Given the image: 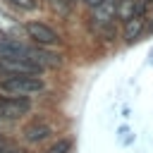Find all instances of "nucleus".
<instances>
[{"instance_id": "12", "label": "nucleus", "mask_w": 153, "mask_h": 153, "mask_svg": "<svg viewBox=\"0 0 153 153\" xmlns=\"http://www.w3.org/2000/svg\"><path fill=\"white\" fill-rule=\"evenodd\" d=\"M84 2H88V5H93V7H96V5L100 2V0H84Z\"/></svg>"}, {"instance_id": "1", "label": "nucleus", "mask_w": 153, "mask_h": 153, "mask_svg": "<svg viewBox=\"0 0 153 153\" xmlns=\"http://www.w3.org/2000/svg\"><path fill=\"white\" fill-rule=\"evenodd\" d=\"M45 91V81L38 74H22V76H2L0 93L10 96H36Z\"/></svg>"}, {"instance_id": "9", "label": "nucleus", "mask_w": 153, "mask_h": 153, "mask_svg": "<svg viewBox=\"0 0 153 153\" xmlns=\"http://www.w3.org/2000/svg\"><path fill=\"white\" fill-rule=\"evenodd\" d=\"M134 7H136V0H122V2L117 5V14H120V19L127 22V19L134 14Z\"/></svg>"}, {"instance_id": "3", "label": "nucleus", "mask_w": 153, "mask_h": 153, "mask_svg": "<svg viewBox=\"0 0 153 153\" xmlns=\"http://www.w3.org/2000/svg\"><path fill=\"white\" fill-rule=\"evenodd\" d=\"M31 110V98L29 96H10L0 93V120H17Z\"/></svg>"}, {"instance_id": "2", "label": "nucleus", "mask_w": 153, "mask_h": 153, "mask_svg": "<svg viewBox=\"0 0 153 153\" xmlns=\"http://www.w3.org/2000/svg\"><path fill=\"white\" fill-rule=\"evenodd\" d=\"M43 67L29 57H5L0 55V74L2 76H22V74H41Z\"/></svg>"}, {"instance_id": "4", "label": "nucleus", "mask_w": 153, "mask_h": 153, "mask_svg": "<svg viewBox=\"0 0 153 153\" xmlns=\"http://www.w3.org/2000/svg\"><path fill=\"white\" fill-rule=\"evenodd\" d=\"M24 29H26L29 38H31L36 45H43V48H57V45L62 43L60 33H57L53 26H48V24H41V22H29Z\"/></svg>"}, {"instance_id": "6", "label": "nucleus", "mask_w": 153, "mask_h": 153, "mask_svg": "<svg viewBox=\"0 0 153 153\" xmlns=\"http://www.w3.org/2000/svg\"><path fill=\"white\" fill-rule=\"evenodd\" d=\"M50 134H53V129H50L48 122H31V124L24 127V139H26L29 143H41V141H45Z\"/></svg>"}, {"instance_id": "8", "label": "nucleus", "mask_w": 153, "mask_h": 153, "mask_svg": "<svg viewBox=\"0 0 153 153\" xmlns=\"http://www.w3.org/2000/svg\"><path fill=\"white\" fill-rule=\"evenodd\" d=\"M115 12H117L115 0H100L96 5V10H93V19H96V24H110Z\"/></svg>"}, {"instance_id": "5", "label": "nucleus", "mask_w": 153, "mask_h": 153, "mask_svg": "<svg viewBox=\"0 0 153 153\" xmlns=\"http://www.w3.org/2000/svg\"><path fill=\"white\" fill-rule=\"evenodd\" d=\"M146 14H148V2L143 0H136V7H134V14L124 22V41H136L146 26Z\"/></svg>"}, {"instance_id": "11", "label": "nucleus", "mask_w": 153, "mask_h": 153, "mask_svg": "<svg viewBox=\"0 0 153 153\" xmlns=\"http://www.w3.org/2000/svg\"><path fill=\"white\" fill-rule=\"evenodd\" d=\"M7 5H12V7H17V10H33L36 7V0H5Z\"/></svg>"}, {"instance_id": "7", "label": "nucleus", "mask_w": 153, "mask_h": 153, "mask_svg": "<svg viewBox=\"0 0 153 153\" xmlns=\"http://www.w3.org/2000/svg\"><path fill=\"white\" fill-rule=\"evenodd\" d=\"M0 55H5V57H29V45H22L14 38L0 36Z\"/></svg>"}, {"instance_id": "13", "label": "nucleus", "mask_w": 153, "mask_h": 153, "mask_svg": "<svg viewBox=\"0 0 153 153\" xmlns=\"http://www.w3.org/2000/svg\"><path fill=\"white\" fill-rule=\"evenodd\" d=\"M65 2H72V0H65Z\"/></svg>"}, {"instance_id": "10", "label": "nucleus", "mask_w": 153, "mask_h": 153, "mask_svg": "<svg viewBox=\"0 0 153 153\" xmlns=\"http://www.w3.org/2000/svg\"><path fill=\"white\" fill-rule=\"evenodd\" d=\"M69 148H72V141H69V139H57V141L50 143L43 153H69Z\"/></svg>"}]
</instances>
